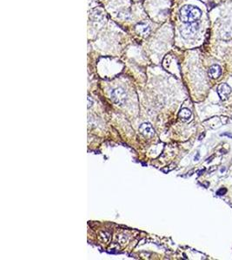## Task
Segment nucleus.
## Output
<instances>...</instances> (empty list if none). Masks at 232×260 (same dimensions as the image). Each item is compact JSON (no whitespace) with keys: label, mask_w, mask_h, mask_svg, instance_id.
<instances>
[{"label":"nucleus","mask_w":232,"mask_h":260,"mask_svg":"<svg viewBox=\"0 0 232 260\" xmlns=\"http://www.w3.org/2000/svg\"><path fill=\"white\" fill-rule=\"evenodd\" d=\"M202 16V12L198 7H196L194 5H184L180 9L179 17L180 20L183 23L188 24V23H193L196 22Z\"/></svg>","instance_id":"1"},{"label":"nucleus","mask_w":232,"mask_h":260,"mask_svg":"<svg viewBox=\"0 0 232 260\" xmlns=\"http://www.w3.org/2000/svg\"><path fill=\"white\" fill-rule=\"evenodd\" d=\"M199 29V25L196 22L193 23H188L187 25L183 26L180 29V34L184 39H189L195 36V34L197 32Z\"/></svg>","instance_id":"2"},{"label":"nucleus","mask_w":232,"mask_h":260,"mask_svg":"<svg viewBox=\"0 0 232 260\" xmlns=\"http://www.w3.org/2000/svg\"><path fill=\"white\" fill-rule=\"evenodd\" d=\"M110 98L115 104L121 106L126 101V92L122 88H117L112 90V92L110 94Z\"/></svg>","instance_id":"3"},{"label":"nucleus","mask_w":232,"mask_h":260,"mask_svg":"<svg viewBox=\"0 0 232 260\" xmlns=\"http://www.w3.org/2000/svg\"><path fill=\"white\" fill-rule=\"evenodd\" d=\"M217 93L221 100H226L230 94L231 93V88L227 84V83H222L217 87Z\"/></svg>","instance_id":"4"},{"label":"nucleus","mask_w":232,"mask_h":260,"mask_svg":"<svg viewBox=\"0 0 232 260\" xmlns=\"http://www.w3.org/2000/svg\"><path fill=\"white\" fill-rule=\"evenodd\" d=\"M139 132L146 137H151L155 133L153 128L151 127L150 123H143L142 125L139 127Z\"/></svg>","instance_id":"5"},{"label":"nucleus","mask_w":232,"mask_h":260,"mask_svg":"<svg viewBox=\"0 0 232 260\" xmlns=\"http://www.w3.org/2000/svg\"><path fill=\"white\" fill-rule=\"evenodd\" d=\"M208 74H209V77L212 78V79H217L222 75V69H221V67H220L219 65H212V66H210V68L209 69Z\"/></svg>","instance_id":"6"},{"label":"nucleus","mask_w":232,"mask_h":260,"mask_svg":"<svg viewBox=\"0 0 232 260\" xmlns=\"http://www.w3.org/2000/svg\"><path fill=\"white\" fill-rule=\"evenodd\" d=\"M191 111L190 109H181L179 114H178L179 118L181 120H183V121H188V120H190V119L191 118Z\"/></svg>","instance_id":"7"},{"label":"nucleus","mask_w":232,"mask_h":260,"mask_svg":"<svg viewBox=\"0 0 232 260\" xmlns=\"http://www.w3.org/2000/svg\"><path fill=\"white\" fill-rule=\"evenodd\" d=\"M137 30H138V32L139 34L144 36V35H148V34H149L151 29H150V26H149V25L142 23V24H140V25H138L137 26Z\"/></svg>","instance_id":"8"},{"label":"nucleus","mask_w":232,"mask_h":260,"mask_svg":"<svg viewBox=\"0 0 232 260\" xmlns=\"http://www.w3.org/2000/svg\"><path fill=\"white\" fill-rule=\"evenodd\" d=\"M227 192V190L225 189V188H221V189H219L218 191L216 192V194L218 195H224L225 193Z\"/></svg>","instance_id":"9"},{"label":"nucleus","mask_w":232,"mask_h":260,"mask_svg":"<svg viewBox=\"0 0 232 260\" xmlns=\"http://www.w3.org/2000/svg\"><path fill=\"white\" fill-rule=\"evenodd\" d=\"M88 102H89V104H88V108H90V107L92 106V101H91V99H90V97H88Z\"/></svg>","instance_id":"10"},{"label":"nucleus","mask_w":232,"mask_h":260,"mask_svg":"<svg viewBox=\"0 0 232 260\" xmlns=\"http://www.w3.org/2000/svg\"><path fill=\"white\" fill-rule=\"evenodd\" d=\"M198 159H199V154L197 153V155H196L195 157V160H198Z\"/></svg>","instance_id":"11"},{"label":"nucleus","mask_w":232,"mask_h":260,"mask_svg":"<svg viewBox=\"0 0 232 260\" xmlns=\"http://www.w3.org/2000/svg\"><path fill=\"white\" fill-rule=\"evenodd\" d=\"M231 119H232V115H231Z\"/></svg>","instance_id":"12"}]
</instances>
